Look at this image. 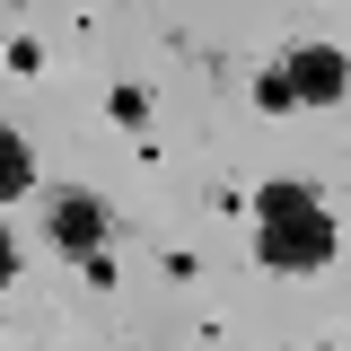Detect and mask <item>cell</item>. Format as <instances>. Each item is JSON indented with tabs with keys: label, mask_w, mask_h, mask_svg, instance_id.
Returning a JSON list of instances; mask_svg holds the SVG:
<instances>
[{
	"label": "cell",
	"mask_w": 351,
	"mask_h": 351,
	"mask_svg": "<svg viewBox=\"0 0 351 351\" xmlns=\"http://www.w3.org/2000/svg\"><path fill=\"white\" fill-rule=\"evenodd\" d=\"M44 237L71 263H97V246H106V202H97V193H53V202H44Z\"/></svg>",
	"instance_id": "7a4b0ae2"
},
{
	"label": "cell",
	"mask_w": 351,
	"mask_h": 351,
	"mask_svg": "<svg viewBox=\"0 0 351 351\" xmlns=\"http://www.w3.org/2000/svg\"><path fill=\"white\" fill-rule=\"evenodd\" d=\"M0 193H27V141L18 132L0 141Z\"/></svg>",
	"instance_id": "8992f818"
},
{
	"label": "cell",
	"mask_w": 351,
	"mask_h": 351,
	"mask_svg": "<svg viewBox=\"0 0 351 351\" xmlns=\"http://www.w3.org/2000/svg\"><path fill=\"white\" fill-rule=\"evenodd\" d=\"M114 123H149V97L141 88H114Z\"/></svg>",
	"instance_id": "52a82bcc"
},
{
	"label": "cell",
	"mask_w": 351,
	"mask_h": 351,
	"mask_svg": "<svg viewBox=\"0 0 351 351\" xmlns=\"http://www.w3.org/2000/svg\"><path fill=\"white\" fill-rule=\"evenodd\" d=\"M307 211H325V202H316V184H299V176H281V184H263V193H255V219H263V228L307 219Z\"/></svg>",
	"instance_id": "277c9868"
},
{
	"label": "cell",
	"mask_w": 351,
	"mask_h": 351,
	"mask_svg": "<svg viewBox=\"0 0 351 351\" xmlns=\"http://www.w3.org/2000/svg\"><path fill=\"white\" fill-rule=\"evenodd\" d=\"M255 106H263V114H290V106H299L290 71H263V80H255Z\"/></svg>",
	"instance_id": "5b68a950"
},
{
	"label": "cell",
	"mask_w": 351,
	"mask_h": 351,
	"mask_svg": "<svg viewBox=\"0 0 351 351\" xmlns=\"http://www.w3.org/2000/svg\"><path fill=\"white\" fill-rule=\"evenodd\" d=\"M334 219L325 211H307V219H281V228H263L255 237V255L272 263V272H316V263H334Z\"/></svg>",
	"instance_id": "6da1fadb"
},
{
	"label": "cell",
	"mask_w": 351,
	"mask_h": 351,
	"mask_svg": "<svg viewBox=\"0 0 351 351\" xmlns=\"http://www.w3.org/2000/svg\"><path fill=\"white\" fill-rule=\"evenodd\" d=\"M281 71H290V88H299V106H334L343 80H351L334 44H290V53H281Z\"/></svg>",
	"instance_id": "3957f363"
}]
</instances>
